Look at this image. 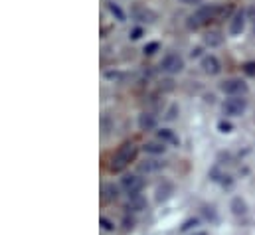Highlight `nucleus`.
I'll return each instance as SVG.
<instances>
[{"instance_id":"obj_23","label":"nucleus","mask_w":255,"mask_h":235,"mask_svg":"<svg viewBox=\"0 0 255 235\" xmlns=\"http://www.w3.org/2000/svg\"><path fill=\"white\" fill-rule=\"evenodd\" d=\"M244 71H246L248 75H255V61H250V63H246Z\"/></svg>"},{"instance_id":"obj_4","label":"nucleus","mask_w":255,"mask_h":235,"mask_svg":"<svg viewBox=\"0 0 255 235\" xmlns=\"http://www.w3.org/2000/svg\"><path fill=\"white\" fill-rule=\"evenodd\" d=\"M220 89H222L226 95H230V97H244L250 87H248L246 81H242V79H238V77H232V79H226V81L220 85Z\"/></svg>"},{"instance_id":"obj_16","label":"nucleus","mask_w":255,"mask_h":235,"mask_svg":"<svg viewBox=\"0 0 255 235\" xmlns=\"http://www.w3.org/2000/svg\"><path fill=\"white\" fill-rule=\"evenodd\" d=\"M164 150H166V144L162 140H152V142L144 144V152H148V154H162Z\"/></svg>"},{"instance_id":"obj_8","label":"nucleus","mask_w":255,"mask_h":235,"mask_svg":"<svg viewBox=\"0 0 255 235\" xmlns=\"http://www.w3.org/2000/svg\"><path fill=\"white\" fill-rule=\"evenodd\" d=\"M132 16H134V20H138V22H146V24H152V22L156 20V14H154L150 8L142 6V4H136V6L132 8Z\"/></svg>"},{"instance_id":"obj_6","label":"nucleus","mask_w":255,"mask_h":235,"mask_svg":"<svg viewBox=\"0 0 255 235\" xmlns=\"http://www.w3.org/2000/svg\"><path fill=\"white\" fill-rule=\"evenodd\" d=\"M121 188L127 192L130 198L132 196H138L140 190L144 188V180L138 176V174H127V176H123V180H121Z\"/></svg>"},{"instance_id":"obj_15","label":"nucleus","mask_w":255,"mask_h":235,"mask_svg":"<svg viewBox=\"0 0 255 235\" xmlns=\"http://www.w3.org/2000/svg\"><path fill=\"white\" fill-rule=\"evenodd\" d=\"M232 212H234V216L244 218V216L248 214V204H246L242 198H234V200H232Z\"/></svg>"},{"instance_id":"obj_28","label":"nucleus","mask_w":255,"mask_h":235,"mask_svg":"<svg viewBox=\"0 0 255 235\" xmlns=\"http://www.w3.org/2000/svg\"><path fill=\"white\" fill-rule=\"evenodd\" d=\"M192 235H208L206 232H196V234H192Z\"/></svg>"},{"instance_id":"obj_25","label":"nucleus","mask_w":255,"mask_h":235,"mask_svg":"<svg viewBox=\"0 0 255 235\" xmlns=\"http://www.w3.org/2000/svg\"><path fill=\"white\" fill-rule=\"evenodd\" d=\"M140 36H142V30H140V28H134V30L130 32V38H132V40H138Z\"/></svg>"},{"instance_id":"obj_9","label":"nucleus","mask_w":255,"mask_h":235,"mask_svg":"<svg viewBox=\"0 0 255 235\" xmlns=\"http://www.w3.org/2000/svg\"><path fill=\"white\" fill-rule=\"evenodd\" d=\"M244 28H246V12H236L232 18H230V34L232 36H238V34H242L244 32Z\"/></svg>"},{"instance_id":"obj_1","label":"nucleus","mask_w":255,"mask_h":235,"mask_svg":"<svg viewBox=\"0 0 255 235\" xmlns=\"http://www.w3.org/2000/svg\"><path fill=\"white\" fill-rule=\"evenodd\" d=\"M136 158V144L134 142H125L117 148V152L113 154L111 158V164H109V170L111 172H121L125 170L128 164Z\"/></svg>"},{"instance_id":"obj_17","label":"nucleus","mask_w":255,"mask_h":235,"mask_svg":"<svg viewBox=\"0 0 255 235\" xmlns=\"http://www.w3.org/2000/svg\"><path fill=\"white\" fill-rule=\"evenodd\" d=\"M144 206H146V202L140 198V194L138 196H132L130 198V202H128V210H132V212H140V210H144Z\"/></svg>"},{"instance_id":"obj_11","label":"nucleus","mask_w":255,"mask_h":235,"mask_svg":"<svg viewBox=\"0 0 255 235\" xmlns=\"http://www.w3.org/2000/svg\"><path fill=\"white\" fill-rule=\"evenodd\" d=\"M101 198H103L105 204L115 202V200L119 198V188H117L115 184H105V186L101 188Z\"/></svg>"},{"instance_id":"obj_14","label":"nucleus","mask_w":255,"mask_h":235,"mask_svg":"<svg viewBox=\"0 0 255 235\" xmlns=\"http://www.w3.org/2000/svg\"><path fill=\"white\" fill-rule=\"evenodd\" d=\"M138 126H140V130H150V128H154L156 126V118L152 113H142L140 117H138Z\"/></svg>"},{"instance_id":"obj_21","label":"nucleus","mask_w":255,"mask_h":235,"mask_svg":"<svg viewBox=\"0 0 255 235\" xmlns=\"http://www.w3.org/2000/svg\"><path fill=\"white\" fill-rule=\"evenodd\" d=\"M99 224L103 226V230H105V232H113V230H115V226H113L107 218H101V220H99Z\"/></svg>"},{"instance_id":"obj_20","label":"nucleus","mask_w":255,"mask_h":235,"mask_svg":"<svg viewBox=\"0 0 255 235\" xmlns=\"http://www.w3.org/2000/svg\"><path fill=\"white\" fill-rule=\"evenodd\" d=\"M156 50H158V42H152V44L144 46V54H146V56H152Z\"/></svg>"},{"instance_id":"obj_2","label":"nucleus","mask_w":255,"mask_h":235,"mask_svg":"<svg viewBox=\"0 0 255 235\" xmlns=\"http://www.w3.org/2000/svg\"><path fill=\"white\" fill-rule=\"evenodd\" d=\"M224 10L214 6V4H208V6H200L190 18H188V28H202L206 24H210L212 20H218V16L222 14Z\"/></svg>"},{"instance_id":"obj_18","label":"nucleus","mask_w":255,"mask_h":235,"mask_svg":"<svg viewBox=\"0 0 255 235\" xmlns=\"http://www.w3.org/2000/svg\"><path fill=\"white\" fill-rule=\"evenodd\" d=\"M158 140H162L164 144H166V142H172V144H174V142H178V138L174 136V132H172V130H168V128L158 130Z\"/></svg>"},{"instance_id":"obj_13","label":"nucleus","mask_w":255,"mask_h":235,"mask_svg":"<svg viewBox=\"0 0 255 235\" xmlns=\"http://www.w3.org/2000/svg\"><path fill=\"white\" fill-rule=\"evenodd\" d=\"M162 166H164V162L150 158V160H144V162H140V164H138V170H140V172H146V174H150V172H156V170H160Z\"/></svg>"},{"instance_id":"obj_29","label":"nucleus","mask_w":255,"mask_h":235,"mask_svg":"<svg viewBox=\"0 0 255 235\" xmlns=\"http://www.w3.org/2000/svg\"><path fill=\"white\" fill-rule=\"evenodd\" d=\"M254 34H255V26H254Z\"/></svg>"},{"instance_id":"obj_26","label":"nucleus","mask_w":255,"mask_h":235,"mask_svg":"<svg viewBox=\"0 0 255 235\" xmlns=\"http://www.w3.org/2000/svg\"><path fill=\"white\" fill-rule=\"evenodd\" d=\"M196 224H198V220H188V222H186V224L182 226V232H186V230H190L192 226H196Z\"/></svg>"},{"instance_id":"obj_7","label":"nucleus","mask_w":255,"mask_h":235,"mask_svg":"<svg viewBox=\"0 0 255 235\" xmlns=\"http://www.w3.org/2000/svg\"><path fill=\"white\" fill-rule=\"evenodd\" d=\"M200 67L206 75H218L222 71V63L216 56H204L202 61H200Z\"/></svg>"},{"instance_id":"obj_19","label":"nucleus","mask_w":255,"mask_h":235,"mask_svg":"<svg viewBox=\"0 0 255 235\" xmlns=\"http://www.w3.org/2000/svg\"><path fill=\"white\" fill-rule=\"evenodd\" d=\"M107 6H109V10H111V14H113V16H117V20H121V22L125 20V14H123V10H121V8H119L115 2H107Z\"/></svg>"},{"instance_id":"obj_10","label":"nucleus","mask_w":255,"mask_h":235,"mask_svg":"<svg viewBox=\"0 0 255 235\" xmlns=\"http://www.w3.org/2000/svg\"><path fill=\"white\" fill-rule=\"evenodd\" d=\"M172 192H174V186L164 180L162 184L156 186V202H166V200L172 196Z\"/></svg>"},{"instance_id":"obj_22","label":"nucleus","mask_w":255,"mask_h":235,"mask_svg":"<svg viewBox=\"0 0 255 235\" xmlns=\"http://www.w3.org/2000/svg\"><path fill=\"white\" fill-rule=\"evenodd\" d=\"M218 128H220L222 132H232V124L226 122V120H220V122H218Z\"/></svg>"},{"instance_id":"obj_24","label":"nucleus","mask_w":255,"mask_h":235,"mask_svg":"<svg viewBox=\"0 0 255 235\" xmlns=\"http://www.w3.org/2000/svg\"><path fill=\"white\" fill-rule=\"evenodd\" d=\"M180 4H186V6H198L200 8V4H202V0H178Z\"/></svg>"},{"instance_id":"obj_3","label":"nucleus","mask_w":255,"mask_h":235,"mask_svg":"<svg viewBox=\"0 0 255 235\" xmlns=\"http://www.w3.org/2000/svg\"><path fill=\"white\" fill-rule=\"evenodd\" d=\"M248 109V99L246 97H230L222 105V113L226 117H240Z\"/></svg>"},{"instance_id":"obj_12","label":"nucleus","mask_w":255,"mask_h":235,"mask_svg":"<svg viewBox=\"0 0 255 235\" xmlns=\"http://www.w3.org/2000/svg\"><path fill=\"white\" fill-rule=\"evenodd\" d=\"M222 42H224V36H222V32H218V30H210V32L204 36V44L210 46V48H218V46H222Z\"/></svg>"},{"instance_id":"obj_27","label":"nucleus","mask_w":255,"mask_h":235,"mask_svg":"<svg viewBox=\"0 0 255 235\" xmlns=\"http://www.w3.org/2000/svg\"><path fill=\"white\" fill-rule=\"evenodd\" d=\"M176 111H178V109H176V107H172V109L168 111V115H166V118H174V117H176V115H174Z\"/></svg>"},{"instance_id":"obj_5","label":"nucleus","mask_w":255,"mask_h":235,"mask_svg":"<svg viewBox=\"0 0 255 235\" xmlns=\"http://www.w3.org/2000/svg\"><path fill=\"white\" fill-rule=\"evenodd\" d=\"M160 67H162V71H166L170 75H176V73H180L184 69V58L180 54H174V52L166 54L160 61Z\"/></svg>"}]
</instances>
